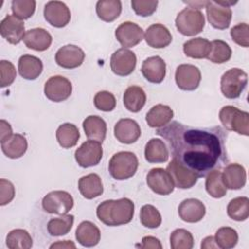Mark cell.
<instances>
[{
    "instance_id": "1",
    "label": "cell",
    "mask_w": 249,
    "mask_h": 249,
    "mask_svg": "<svg viewBox=\"0 0 249 249\" xmlns=\"http://www.w3.org/2000/svg\"><path fill=\"white\" fill-rule=\"evenodd\" d=\"M156 133L166 141L172 159L198 177L220 169L229 161L227 132L220 126L195 127L173 121Z\"/></svg>"
},
{
    "instance_id": "2",
    "label": "cell",
    "mask_w": 249,
    "mask_h": 249,
    "mask_svg": "<svg viewBox=\"0 0 249 249\" xmlns=\"http://www.w3.org/2000/svg\"><path fill=\"white\" fill-rule=\"evenodd\" d=\"M134 215V203L127 197L107 199L96 208V216L106 226L116 227L128 224Z\"/></svg>"
},
{
    "instance_id": "3",
    "label": "cell",
    "mask_w": 249,
    "mask_h": 249,
    "mask_svg": "<svg viewBox=\"0 0 249 249\" xmlns=\"http://www.w3.org/2000/svg\"><path fill=\"white\" fill-rule=\"evenodd\" d=\"M138 168L136 155L129 151H122L114 154L109 160L108 169L116 180H126L132 177Z\"/></svg>"
},
{
    "instance_id": "4",
    "label": "cell",
    "mask_w": 249,
    "mask_h": 249,
    "mask_svg": "<svg viewBox=\"0 0 249 249\" xmlns=\"http://www.w3.org/2000/svg\"><path fill=\"white\" fill-rule=\"evenodd\" d=\"M219 119L227 130L237 132L245 136L249 135V114L232 105L222 107Z\"/></svg>"
},
{
    "instance_id": "5",
    "label": "cell",
    "mask_w": 249,
    "mask_h": 249,
    "mask_svg": "<svg viewBox=\"0 0 249 249\" xmlns=\"http://www.w3.org/2000/svg\"><path fill=\"white\" fill-rule=\"evenodd\" d=\"M177 30L185 36H195L203 30L205 18L200 10L187 7L175 18Z\"/></svg>"
},
{
    "instance_id": "6",
    "label": "cell",
    "mask_w": 249,
    "mask_h": 249,
    "mask_svg": "<svg viewBox=\"0 0 249 249\" xmlns=\"http://www.w3.org/2000/svg\"><path fill=\"white\" fill-rule=\"evenodd\" d=\"M248 77L240 68H231L221 77V91L226 98L234 99L240 96L247 86Z\"/></svg>"
},
{
    "instance_id": "7",
    "label": "cell",
    "mask_w": 249,
    "mask_h": 249,
    "mask_svg": "<svg viewBox=\"0 0 249 249\" xmlns=\"http://www.w3.org/2000/svg\"><path fill=\"white\" fill-rule=\"evenodd\" d=\"M74 206L72 196L65 191H53L47 194L42 199L43 209L50 214L64 215Z\"/></svg>"
},
{
    "instance_id": "8",
    "label": "cell",
    "mask_w": 249,
    "mask_h": 249,
    "mask_svg": "<svg viewBox=\"0 0 249 249\" xmlns=\"http://www.w3.org/2000/svg\"><path fill=\"white\" fill-rule=\"evenodd\" d=\"M103 155L101 143L94 140H87L75 151L77 163L84 168L97 165Z\"/></svg>"
},
{
    "instance_id": "9",
    "label": "cell",
    "mask_w": 249,
    "mask_h": 249,
    "mask_svg": "<svg viewBox=\"0 0 249 249\" xmlns=\"http://www.w3.org/2000/svg\"><path fill=\"white\" fill-rule=\"evenodd\" d=\"M136 66L135 53L124 48H121L114 52L110 59V67L114 74L118 76L130 75Z\"/></svg>"
},
{
    "instance_id": "10",
    "label": "cell",
    "mask_w": 249,
    "mask_h": 249,
    "mask_svg": "<svg viewBox=\"0 0 249 249\" xmlns=\"http://www.w3.org/2000/svg\"><path fill=\"white\" fill-rule=\"evenodd\" d=\"M44 93L51 101H64L72 93V84L67 78L63 76H53L49 78V80L45 83Z\"/></svg>"
},
{
    "instance_id": "11",
    "label": "cell",
    "mask_w": 249,
    "mask_h": 249,
    "mask_svg": "<svg viewBox=\"0 0 249 249\" xmlns=\"http://www.w3.org/2000/svg\"><path fill=\"white\" fill-rule=\"evenodd\" d=\"M146 182L154 193L160 196L171 194L175 187L168 171L160 167L152 168L146 176Z\"/></svg>"
},
{
    "instance_id": "12",
    "label": "cell",
    "mask_w": 249,
    "mask_h": 249,
    "mask_svg": "<svg viewBox=\"0 0 249 249\" xmlns=\"http://www.w3.org/2000/svg\"><path fill=\"white\" fill-rule=\"evenodd\" d=\"M201 81V73L198 67L193 64H180L175 71V82L183 90H195Z\"/></svg>"
},
{
    "instance_id": "13",
    "label": "cell",
    "mask_w": 249,
    "mask_h": 249,
    "mask_svg": "<svg viewBox=\"0 0 249 249\" xmlns=\"http://www.w3.org/2000/svg\"><path fill=\"white\" fill-rule=\"evenodd\" d=\"M44 18L52 26L61 28L69 23L71 13L65 3L49 1L44 8Z\"/></svg>"
},
{
    "instance_id": "14",
    "label": "cell",
    "mask_w": 249,
    "mask_h": 249,
    "mask_svg": "<svg viewBox=\"0 0 249 249\" xmlns=\"http://www.w3.org/2000/svg\"><path fill=\"white\" fill-rule=\"evenodd\" d=\"M0 33L8 43L17 45L25 35L24 23L14 15H7L0 22Z\"/></svg>"
},
{
    "instance_id": "15",
    "label": "cell",
    "mask_w": 249,
    "mask_h": 249,
    "mask_svg": "<svg viewBox=\"0 0 249 249\" xmlns=\"http://www.w3.org/2000/svg\"><path fill=\"white\" fill-rule=\"evenodd\" d=\"M205 10L207 19L214 28L224 30L230 26L232 16L230 7L222 6L216 1H207Z\"/></svg>"
},
{
    "instance_id": "16",
    "label": "cell",
    "mask_w": 249,
    "mask_h": 249,
    "mask_svg": "<svg viewBox=\"0 0 249 249\" xmlns=\"http://www.w3.org/2000/svg\"><path fill=\"white\" fill-rule=\"evenodd\" d=\"M84 51L76 45H65L55 53V62L65 69H74L82 65L85 59Z\"/></svg>"
},
{
    "instance_id": "17",
    "label": "cell",
    "mask_w": 249,
    "mask_h": 249,
    "mask_svg": "<svg viewBox=\"0 0 249 249\" xmlns=\"http://www.w3.org/2000/svg\"><path fill=\"white\" fill-rule=\"evenodd\" d=\"M115 36L122 47L126 49L138 45L143 40L144 32L138 24L131 21H124L117 27Z\"/></svg>"
},
{
    "instance_id": "18",
    "label": "cell",
    "mask_w": 249,
    "mask_h": 249,
    "mask_svg": "<svg viewBox=\"0 0 249 249\" xmlns=\"http://www.w3.org/2000/svg\"><path fill=\"white\" fill-rule=\"evenodd\" d=\"M166 170L170 174L174 186L179 189H190L196 185L198 180V176L187 167L182 165L177 160H173L168 163Z\"/></svg>"
},
{
    "instance_id": "19",
    "label": "cell",
    "mask_w": 249,
    "mask_h": 249,
    "mask_svg": "<svg viewBox=\"0 0 249 249\" xmlns=\"http://www.w3.org/2000/svg\"><path fill=\"white\" fill-rule=\"evenodd\" d=\"M114 135L117 140L124 144H132L141 135V129L137 122L132 119H121L114 126Z\"/></svg>"
},
{
    "instance_id": "20",
    "label": "cell",
    "mask_w": 249,
    "mask_h": 249,
    "mask_svg": "<svg viewBox=\"0 0 249 249\" xmlns=\"http://www.w3.org/2000/svg\"><path fill=\"white\" fill-rule=\"evenodd\" d=\"M144 78L153 84H160L163 81L166 74L165 61L158 55L146 58L141 66Z\"/></svg>"
},
{
    "instance_id": "21",
    "label": "cell",
    "mask_w": 249,
    "mask_h": 249,
    "mask_svg": "<svg viewBox=\"0 0 249 249\" xmlns=\"http://www.w3.org/2000/svg\"><path fill=\"white\" fill-rule=\"evenodd\" d=\"M205 205L197 198L184 199L178 207L179 217L187 223H197L205 216Z\"/></svg>"
},
{
    "instance_id": "22",
    "label": "cell",
    "mask_w": 249,
    "mask_h": 249,
    "mask_svg": "<svg viewBox=\"0 0 249 249\" xmlns=\"http://www.w3.org/2000/svg\"><path fill=\"white\" fill-rule=\"evenodd\" d=\"M222 180L227 189L239 190L246 184V170L239 163H229L222 172Z\"/></svg>"
},
{
    "instance_id": "23",
    "label": "cell",
    "mask_w": 249,
    "mask_h": 249,
    "mask_svg": "<svg viewBox=\"0 0 249 249\" xmlns=\"http://www.w3.org/2000/svg\"><path fill=\"white\" fill-rule=\"evenodd\" d=\"M145 41L152 48L162 49L171 43L172 35L166 26L160 23H155L147 28Z\"/></svg>"
},
{
    "instance_id": "24",
    "label": "cell",
    "mask_w": 249,
    "mask_h": 249,
    "mask_svg": "<svg viewBox=\"0 0 249 249\" xmlns=\"http://www.w3.org/2000/svg\"><path fill=\"white\" fill-rule=\"evenodd\" d=\"M52 35L44 28L36 27L29 29L25 32L23 42L28 49L44 52L48 50L52 44Z\"/></svg>"
},
{
    "instance_id": "25",
    "label": "cell",
    "mask_w": 249,
    "mask_h": 249,
    "mask_svg": "<svg viewBox=\"0 0 249 249\" xmlns=\"http://www.w3.org/2000/svg\"><path fill=\"white\" fill-rule=\"evenodd\" d=\"M75 233L77 241L85 247L97 245L101 236L97 226L90 221H83L80 223Z\"/></svg>"
},
{
    "instance_id": "26",
    "label": "cell",
    "mask_w": 249,
    "mask_h": 249,
    "mask_svg": "<svg viewBox=\"0 0 249 249\" xmlns=\"http://www.w3.org/2000/svg\"><path fill=\"white\" fill-rule=\"evenodd\" d=\"M78 188L81 195L87 199H92L102 195L103 184L96 173H89L79 179Z\"/></svg>"
},
{
    "instance_id": "27",
    "label": "cell",
    "mask_w": 249,
    "mask_h": 249,
    "mask_svg": "<svg viewBox=\"0 0 249 249\" xmlns=\"http://www.w3.org/2000/svg\"><path fill=\"white\" fill-rule=\"evenodd\" d=\"M18 70L23 79L35 80L43 71V63L40 58L34 55L23 54L18 59Z\"/></svg>"
},
{
    "instance_id": "28",
    "label": "cell",
    "mask_w": 249,
    "mask_h": 249,
    "mask_svg": "<svg viewBox=\"0 0 249 249\" xmlns=\"http://www.w3.org/2000/svg\"><path fill=\"white\" fill-rule=\"evenodd\" d=\"M83 128L89 140L102 143L106 137L107 125L105 121L99 116L91 115L87 117L83 122Z\"/></svg>"
},
{
    "instance_id": "29",
    "label": "cell",
    "mask_w": 249,
    "mask_h": 249,
    "mask_svg": "<svg viewBox=\"0 0 249 249\" xmlns=\"http://www.w3.org/2000/svg\"><path fill=\"white\" fill-rule=\"evenodd\" d=\"M173 110L163 104H157L153 106L146 114V122L150 127H162L169 124L173 118Z\"/></svg>"
},
{
    "instance_id": "30",
    "label": "cell",
    "mask_w": 249,
    "mask_h": 249,
    "mask_svg": "<svg viewBox=\"0 0 249 249\" xmlns=\"http://www.w3.org/2000/svg\"><path fill=\"white\" fill-rule=\"evenodd\" d=\"M144 155L146 160L150 163L165 162L169 158L168 149L165 143L159 138H152L147 142Z\"/></svg>"
},
{
    "instance_id": "31",
    "label": "cell",
    "mask_w": 249,
    "mask_h": 249,
    "mask_svg": "<svg viewBox=\"0 0 249 249\" xmlns=\"http://www.w3.org/2000/svg\"><path fill=\"white\" fill-rule=\"evenodd\" d=\"M2 152L10 159L21 158L27 150V140L19 133H14L9 139L1 142Z\"/></svg>"
},
{
    "instance_id": "32",
    "label": "cell",
    "mask_w": 249,
    "mask_h": 249,
    "mask_svg": "<svg viewBox=\"0 0 249 249\" xmlns=\"http://www.w3.org/2000/svg\"><path fill=\"white\" fill-rule=\"evenodd\" d=\"M123 99L124 105L128 111L137 113L146 103V93L141 87L130 86L124 90Z\"/></svg>"
},
{
    "instance_id": "33",
    "label": "cell",
    "mask_w": 249,
    "mask_h": 249,
    "mask_svg": "<svg viewBox=\"0 0 249 249\" xmlns=\"http://www.w3.org/2000/svg\"><path fill=\"white\" fill-rule=\"evenodd\" d=\"M211 50V42L205 38L197 37L188 40L183 45L184 53L192 58H207Z\"/></svg>"
},
{
    "instance_id": "34",
    "label": "cell",
    "mask_w": 249,
    "mask_h": 249,
    "mask_svg": "<svg viewBox=\"0 0 249 249\" xmlns=\"http://www.w3.org/2000/svg\"><path fill=\"white\" fill-rule=\"evenodd\" d=\"M97 17L106 22H111L119 18L122 13V2L120 0H99L96 3Z\"/></svg>"
},
{
    "instance_id": "35",
    "label": "cell",
    "mask_w": 249,
    "mask_h": 249,
    "mask_svg": "<svg viewBox=\"0 0 249 249\" xmlns=\"http://www.w3.org/2000/svg\"><path fill=\"white\" fill-rule=\"evenodd\" d=\"M55 134L58 144L64 149H69L76 146L80 138L78 127L70 123L60 124L57 127Z\"/></svg>"
},
{
    "instance_id": "36",
    "label": "cell",
    "mask_w": 249,
    "mask_h": 249,
    "mask_svg": "<svg viewBox=\"0 0 249 249\" xmlns=\"http://www.w3.org/2000/svg\"><path fill=\"white\" fill-rule=\"evenodd\" d=\"M205 189L206 192L214 198H221L226 196L227 188L222 180V172L220 169H213L206 174Z\"/></svg>"
},
{
    "instance_id": "37",
    "label": "cell",
    "mask_w": 249,
    "mask_h": 249,
    "mask_svg": "<svg viewBox=\"0 0 249 249\" xmlns=\"http://www.w3.org/2000/svg\"><path fill=\"white\" fill-rule=\"evenodd\" d=\"M227 213L234 221H245L249 217V198L247 196L232 198L227 206Z\"/></svg>"
},
{
    "instance_id": "38",
    "label": "cell",
    "mask_w": 249,
    "mask_h": 249,
    "mask_svg": "<svg viewBox=\"0 0 249 249\" xmlns=\"http://www.w3.org/2000/svg\"><path fill=\"white\" fill-rule=\"evenodd\" d=\"M32 244L31 235L23 229L13 230L6 236V245L10 249H29Z\"/></svg>"
},
{
    "instance_id": "39",
    "label": "cell",
    "mask_w": 249,
    "mask_h": 249,
    "mask_svg": "<svg viewBox=\"0 0 249 249\" xmlns=\"http://www.w3.org/2000/svg\"><path fill=\"white\" fill-rule=\"evenodd\" d=\"M74 224V216L64 214L56 218H52L47 225L48 232L52 236H60L67 234Z\"/></svg>"
},
{
    "instance_id": "40",
    "label": "cell",
    "mask_w": 249,
    "mask_h": 249,
    "mask_svg": "<svg viewBox=\"0 0 249 249\" xmlns=\"http://www.w3.org/2000/svg\"><path fill=\"white\" fill-rule=\"evenodd\" d=\"M231 57V49L228 43L223 40H214L211 42V50L207 59L213 63L222 64Z\"/></svg>"
},
{
    "instance_id": "41",
    "label": "cell",
    "mask_w": 249,
    "mask_h": 249,
    "mask_svg": "<svg viewBox=\"0 0 249 249\" xmlns=\"http://www.w3.org/2000/svg\"><path fill=\"white\" fill-rule=\"evenodd\" d=\"M214 239L218 248L231 249L237 244L238 234L232 228L222 227L216 231Z\"/></svg>"
},
{
    "instance_id": "42",
    "label": "cell",
    "mask_w": 249,
    "mask_h": 249,
    "mask_svg": "<svg viewBox=\"0 0 249 249\" xmlns=\"http://www.w3.org/2000/svg\"><path fill=\"white\" fill-rule=\"evenodd\" d=\"M139 217L141 224L149 229H156L161 224L160 213L151 204H145L141 207Z\"/></svg>"
},
{
    "instance_id": "43",
    "label": "cell",
    "mask_w": 249,
    "mask_h": 249,
    "mask_svg": "<svg viewBox=\"0 0 249 249\" xmlns=\"http://www.w3.org/2000/svg\"><path fill=\"white\" fill-rule=\"evenodd\" d=\"M172 249H192L194 246L193 234L185 229H176L170 234Z\"/></svg>"
},
{
    "instance_id": "44",
    "label": "cell",
    "mask_w": 249,
    "mask_h": 249,
    "mask_svg": "<svg viewBox=\"0 0 249 249\" xmlns=\"http://www.w3.org/2000/svg\"><path fill=\"white\" fill-rule=\"evenodd\" d=\"M36 2L34 0H14L12 1V12L19 19L31 18L35 12Z\"/></svg>"
},
{
    "instance_id": "45",
    "label": "cell",
    "mask_w": 249,
    "mask_h": 249,
    "mask_svg": "<svg viewBox=\"0 0 249 249\" xmlns=\"http://www.w3.org/2000/svg\"><path fill=\"white\" fill-rule=\"evenodd\" d=\"M93 103L96 109L103 112H110L116 107V98L113 93L107 90H102L94 95Z\"/></svg>"
},
{
    "instance_id": "46",
    "label": "cell",
    "mask_w": 249,
    "mask_h": 249,
    "mask_svg": "<svg viewBox=\"0 0 249 249\" xmlns=\"http://www.w3.org/2000/svg\"><path fill=\"white\" fill-rule=\"evenodd\" d=\"M231 37L237 45L248 48L249 47V25L245 22H240L231 29Z\"/></svg>"
},
{
    "instance_id": "47",
    "label": "cell",
    "mask_w": 249,
    "mask_h": 249,
    "mask_svg": "<svg viewBox=\"0 0 249 249\" xmlns=\"http://www.w3.org/2000/svg\"><path fill=\"white\" fill-rule=\"evenodd\" d=\"M158 0H131V7L140 17L152 16L158 7Z\"/></svg>"
},
{
    "instance_id": "48",
    "label": "cell",
    "mask_w": 249,
    "mask_h": 249,
    "mask_svg": "<svg viewBox=\"0 0 249 249\" xmlns=\"http://www.w3.org/2000/svg\"><path fill=\"white\" fill-rule=\"evenodd\" d=\"M0 75H1V81H0L1 88H6L11 86L14 83L17 76V72L14 64L8 60H1Z\"/></svg>"
},
{
    "instance_id": "49",
    "label": "cell",
    "mask_w": 249,
    "mask_h": 249,
    "mask_svg": "<svg viewBox=\"0 0 249 249\" xmlns=\"http://www.w3.org/2000/svg\"><path fill=\"white\" fill-rule=\"evenodd\" d=\"M15 197V187L12 182L6 179H0V205L4 206L10 203Z\"/></svg>"
},
{
    "instance_id": "50",
    "label": "cell",
    "mask_w": 249,
    "mask_h": 249,
    "mask_svg": "<svg viewBox=\"0 0 249 249\" xmlns=\"http://www.w3.org/2000/svg\"><path fill=\"white\" fill-rule=\"evenodd\" d=\"M137 247L140 248H153V249H161L162 245L160 241L154 237V236H144L142 238V243L139 245H136Z\"/></svg>"
},
{
    "instance_id": "51",
    "label": "cell",
    "mask_w": 249,
    "mask_h": 249,
    "mask_svg": "<svg viewBox=\"0 0 249 249\" xmlns=\"http://www.w3.org/2000/svg\"><path fill=\"white\" fill-rule=\"evenodd\" d=\"M0 128H1V142H4L5 140L9 139L14 134L12 131V126L5 120L0 121Z\"/></svg>"
},
{
    "instance_id": "52",
    "label": "cell",
    "mask_w": 249,
    "mask_h": 249,
    "mask_svg": "<svg viewBox=\"0 0 249 249\" xmlns=\"http://www.w3.org/2000/svg\"><path fill=\"white\" fill-rule=\"evenodd\" d=\"M51 249L53 248H76V245L74 242H72L71 240H63V241H57L55 243H53L51 246H50Z\"/></svg>"
},
{
    "instance_id": "53",
    "label": "cell",
    "mask_w": 249,
    "mask_h": 249,
    "mask_svg": "<svg viewBox=\"0 0 249 249\" xmlns=\"http://www.w3.org/2000/svg\"><path fill=\"white\" fill-rule=\"evenodd\" d=\"M201 248H205V249H209V248H218L214 239V236H207L205 237L202 242H201Z\"/></svg>"
},
{
    "instance_id": "54",
    "label": "cell",
    "mask_w": 249,
    "mask_h": 249,
    "mask_svg": "<svg viewBox=\"0 0 249 249\" xmlns=\"http://www.w3.org/2000/svg\"><path fill=\"white\" fill-rule=\"evenodd\" d=\"M185 4L189 5L190 8L199 10L201 8H205L207 1H183Z\"/></svg>"
}]
</instances>
